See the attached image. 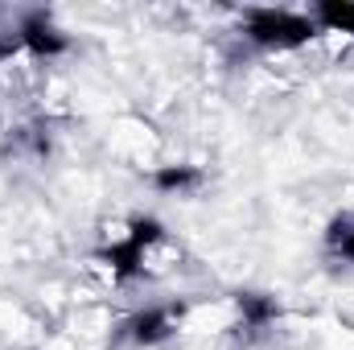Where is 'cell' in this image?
Returning <instances> with one entry per match:
<instances>
[{
    "label": "cell",
    "mask_w": 354,
    "mask_h": 350,
    "mask_svg": "<svg viewBox=\"0 0 354 350\" xmlns=\"http://www.w3.org/2000/svg\"><path fill=\"white\" fill-rule=\"evenodd\" d=\"M243 37L264 50V54H288V50H301L317 37V25L309 12H297V8H276V4H256L243 12Z\"/></svg>",
    "instance_id": "1"
},
{
    "label": "cell",
    "mask_w": 354,
    "mask_h": 350,
    "mask_svg": "<svg viewBox=\"0 0 354 350\" xmlns=\"http://www.w3.org/2000/svg\"><path fill=\"white\" fill-rule=\"evenodd\" d=\"M161 239H165V223H161L157 214H136V219L128 223V231H124L115 243H107V248L95 252V260L107 264L111 280L128 284V280H136V276L145 272V256H149V248L161 243Z\"/></svg>",
    "instance_id": "2"
},
{
    "label": "cell",
    "mask_w": 354,
    "mask_h": 350,
    "mask_svg": "<svg viewBox=\"0 0 354 350\" xmlns=\"http://www.w3.org/2000/svg\"><path fill=\"white\" fill-rule=\"evenodd\" d=\"M17 37H21V50L33 54V58H58L71 50V37L66 29L46 12V8H29L17 17Z\"/></svg>",
    "instance_id": "3"
},
{
    "label": "cell",
    "mask_w": 354,
    "mask_h": 350,
    "mask_svg": "<svg viewBox=\"0 0 354 350\" xmlns=\"http://www.w3.org/2000/svg\"><path fill=\"white\" fill-rule=\"evenodd\" d=\"M177 317H181V305H145V309H136L120 330H124V338H128L132 347L149 350V347H161V342L174 334Z\"/></svg>",
    "instance_id": "4"
},
{
    "label": "cell",
    "mask_w": 354,
    "mask_h": 350,
    "mask_svg": "<svg viewBox=\"0 0 354 350\" xmlns=\"http://www.w3.org/2000/svg\"><path fill=\"white\" fill-rule=\"evenodd\" d=\"M235 309H239V322L248 330H268L276 317H280V301L272 293H256V288H243L235 293Z\"/></svg>",
    "instance_id": "5"
},
{
    "label": "cell",
    "mask_w": 354,
    "mask_h": 350,
    "mask_svg": "<svg viewBox=\"0 0 354 350\" xmlns=\"http://www.w3.org/2000/svg\"><path fill=\"white\" fill-rule=\"evenodd\" d=\"M309 17L317 33H354V0H317Z\"/></svg>",
    "instance_id": "6"
},
{
    "label": "cell",
    "mask_w": 354,
    "mask_h": 350,
    "mask_svg": "<svg viewBox=\"0 0 354 350\" xmlns=\"http://www.w3.org/2000/svg\"><path fill=\"white\" fill-rule=\"evenodd\" d=\"M153 185L161 194H189V190L202 185V169L198 165H161L153 174Z\"/></svg>",
    "instance_id": "7"
},
{
    "label": "cell",
    "mask_w": 354,
    "mask_h": 350,
    "mask_svg": "<svg viewBox=\"0 0 354 350\" xmlns=\"http://www.w3.org/2000/svg\"><path fill=\"white\" fill-rule=\"evenodd\" d=\"M326 248H330V256L354 264V219L351 214H338V219L326 227Z\"/></svg>",
    "instance_id": "8"
},
{
    "label": "cell",
    "mask_w": 354,
    "mask_h": 350,
    "mask_svg": "<svg viewBox=\"0 0 354 350\" xmlns=\"http://www.w3.org/2000/svg\"><path fill=\"white\" fill-rule=\"evenodd\" d=\"M17 50H21V37H17V25H12V29H4V25H0V62H4V58H12Z\"/></svg>",
    "instance_id": "9"
}]
</instances>
